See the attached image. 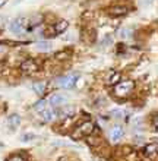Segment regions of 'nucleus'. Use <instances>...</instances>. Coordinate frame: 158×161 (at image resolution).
I'll use <instances>...</instances> for the list:
<instances>
[{"label": "nucleus", "mask_w": 158, "mask_h": 161, "mask_svg": "<svg viewBox=\"0 0 158 161\" xmlns=\"http://www.w3.org/2000/svg\"><path fill=\"white\" fill-rule=\"evenodd\" d=\"M133 86H135L133 80H120L119 84H116V86H114V95L120 98L128 97L129 94L132 92Z\"/></svg>", "instance_id": "f257e3e1"}, {"label": "nucleus", "mask_w": 158, "mask_h": 161, "mask_svg": "<svg viewBox=\"0 0 158 161\" xmlns=\"http://www.w3.org/2000/svg\"><path fill=\"white\" fill-rule=\"evenodd\" d=\"M94 130V123L92 122H84L81 126L76 127V130L72 133V138L73 139H79L82 136H90Z\"/></svg>", "instance_id": "f03ea898"}, {"label": "nucleus", "mask_w": 158, "mask_h": 161, "mask_svg": "<svg viewBox=\"0 0 158 161\" xmlns=\"http://www.w3.org/2000/svg\"><path fill=\"white\" fill-rule=\"evenodd\" d=\"M26 25H28V22H26L25 18H16L10 22V30L15 34H24L26 31Z\"/></svg>", "instance_id": "7ed1b4c3"}, {"label": "nucleus", "mask_w": 158, "mask_h": 161, "mask_svg": "<svg viewBox=\"0 0 158 161\" xmlns=\"http://www.w3.org/2000/svg\"><path fill=\"white\" fill-rule=\"evenodd\" d=\"M76 80H78V75H76V73H69V75L62 76L59 79V86H62V88H64V89H70V88H73V86H75Z\"/></svg>", "instance_id": "20e7f679"}, {"label": "nucleus", "mask_w": 158, "mask_h": 161, "mask_svg": "<svg viewBox=\"0 0 158 161\" xmlns=\"http://www.w3.org/2000/svg\"><path fill=\"white\" fill-rule=\"evenodd\" d=\"M66 103H68V98L64 97V95H60V94H54V95H52L50 100H48V104H50L53 108H59V107L64 106Z\"/></svg>", "instance_id": "39448f33"}, {"label": "nucleus", "mask_w": 158, "mask_h": 161, "mask_svg": "<svg viewBox=\"0 0 158 161\" xmlns=\"http://www.w3.org/2000/svg\"><path fill=\"white\" fill-rule=\"evenodd\" d=\"M41 117L44 122H53L59 117V108H50V110L41 111Z\"/></svg>", "instance_id": "423d86ee"}, {"label": "nucleus", "mask_w": 158, "mask_h": 161, "mask_svg": "<svg viewBox=\"0 0 158 161\" xmlns=\"http://www.w3.org/2000/svg\"><path fill=\"white\" fill-rule=\"evenodd\" d=\"M21 69L24 70V72H26V73H31V72H37L38 66H37V63H35L32 59H26V60L22 62Z\"/></svg>", "instance_id": "0eeeda50"}, {"label": "nucleus", "mask_w": 158, "mask_h": 161, "mask_svg": "<svg viewBox=\"0 0 158 161\" xmlns=\"http://www.w3.org/2000/svg\"><path fill=\"white\" fill-rule=\"evenodd\" d=\"M123 127H120V126H114L113 129L110 130V139L113 141V142H117V141L123 136Z\"/></svg>", "instance_id": "6e6552de"}, {"label": "nucleus", "mask_w": 158, "mask_h": 161, "mask_svg": "<svg viewBox=\"0 0 158 161\" xmlns=\"http://www.w3.org/2000/svg\"><path fill=\"white\" fill-rule=\"evenodd\" d=\"M8 125L10 129H16L19 125H21V117L18 114H12L8 117Z\"/></svg>", "instance_id": "1a4fd4ad"}, {"label": "nucleus", "mask_w": 158, "mask_h": 161, "mask_svg": "<svg viewBox=\"0 0 158 161\" xmlns=\"http://www.w3.org/2000/svg\"><path fill=\"white\" fill-rule=\"evenodd\" d=\"M52 42L50 41H38L37 44H35V48L38 51H43V53H46V51H50L52 50Z\"/></svg>", "instance_id": "9d476101"}, {"label": "nucleus", "mask_w": 158, "mask_h": 161, "mask_svg": "<svg viewBox=\"0 0 158 161\" xmlns=\"http://www.w3.org/2000/svg\"><path fill=\"white\" fill-rule=\"evenodd\" d=\"M126 12H128V9L124 6H113L110 9V13L113 16H123V15H126Z\"/></svg>", "instance_id": "9b49d317"}, {"label": "nucleus", "mask_w": 158, "mask_h": 161, "mask_svg": "<svg viewBox=\"0 0 158 161\" xmlns=\"http://www.w3.org/2000/svg\"><path fill=\"white\" fill-rule=\"evenodd\" d=\"M68 25H69L68 21H59V22H56L54 32H56V34H62V32H64V31H66Z\"/></svg>", "instance_id": "f8f14e48"}, {"label": "nucleus", "mask_w": 158, "mask_h": 161, "mask_svg": "<svg viewBox=\"0 0 158 161\" xmlns=\"http://www.w3.org/2000/svg\"><path fill=\"white\" fill-rule=\"evenodd\" d=\"M120 80H122V75H120L119 72H113L108 76V79H107V84L108 85H116V84H119Z\"/></svg>", "instance_id": "ddd939ff"}, {"label": "nucleus", "mask_w": 158, "mask_h": 161, "mask_svg": "<svg viewBox=\"0 0 158 161\" xmlns=\"http://www.w3.org/2000/svg\"><path fill=\"white\" fill-rule=\"evenodd\" d=\"M32 88H34V91L38 94V95H41V94H44V91H46V82H43V80L34 82V84H32Z\"/></svg>", "instance_id": "4468645a"}, {"label": "nucleus", "mask_w": 158, "mask_h": 161, "mask_svg": "<svg viewBox=\"0 0 158 161\" xmlns=\"http://www.w3.org/2000/svg\"><path fill=\"white\" fill-rule=\"evenodd\" d=\"M75 113L73 107H64V108H59V117H69Z\"/></svg>", "instance_id": "2eb2a0df"}, {"label": "nucleus", "mask_w": 158, "mask_h": 161, "mask_svg": "<svg viewBox=\"0 0 158 161\" xmlns=\"http://www.w3.org/2000/svg\"><path fill=\"white\" fill-rule=\"evenodd\" d=\"M155 153H157V144H155V142H152V144L145 147V155L151 157V155H154Z\"/></svg>", "instance_id": "dca6fc26"}, {"label": "nucleus", "mask_w": 158, "mask_h": 161, "mask_svg": "<svg viewBox=\"0 0 158 161\" xmlns=\"http://www.w3.org/2000/svg\"><path fill=\"white\" fill-rule=\"evenodd\" d=\"M120 38H129V37H132V30L130 28H123V30H120Z\"/></svg>", "instance_id": "f3484780"}, {"label": "nucleus", "mask_w": 158, "mask_h": 161, "mask_svg": "<svg viewBox=\"0 0 158 161\" xmlns=\"http://www.w3.org/2000/svg\"><path fill=\"white\" fill-rule=\"evenodd\" d=\"M46 107H47V101H44V100H41V101H38L37 104L34 106V108H35V111H41L43 110H46Z\"/></svg>", "instance_id": "a211bd4d"}, {"label": "nucleus", "mask_w": 158, "mask_h": 161, "mask_svg": "<svg viewBox=\"0 0 158 161\" xmlns=\"http://www.w3.org/2000/svg\"><path fill=\"white\" fill-rule=\"evenodd\" d=\"M34 136H35L34 133H25V135H22L21 141H22V142H28V141H31Z\"/></svg>", "instance_id": "6ab92c4d"}, {"label": "nucleus", "mask_w": 158, "mask_h": 161, "mask_svg": "<svg viewBox=\"0 0 158 161\" xmlns=\"http://www.w3.org/2000/svg\"><path fill=\"white\" fill-rule=\"evenodd\" d=\"M8 161H26V160L22 155H12V157L8 158Z\"/></svg>", "instance_id": "aec40b11"}, {"label": "nucleus", "mask_w": 158, "mask_h": 161, "mask_svg": "<svg viewBox=\"0 0 158 161\" xmlns=\"http://www.w3.org/2000/svg\"><path fill=\"white\" fill-rule=\"evenodd\" d=\"M3 3H4V0H0V6H2Z\"/></svg>", "instance_id": "412c9836"}, {"label": "nucleus", "mask_w": 158, "mask_h": 161, "mask_svg": "<svg viewBox=\"0 0 158 161\" xmlns=\"http://www.w3.org/2000/svg\"><path fill=\"white\" fill-rule=\"evenodd\" d=\"M0 53H3V48H2V47H0Z\"/></svg>", "instance_id": "4be33fe9"}]
</instances>
